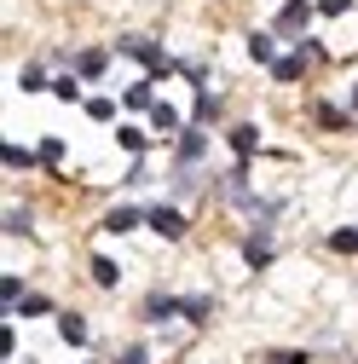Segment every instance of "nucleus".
<instances>
[{
  "mask_svg": "<svg viewBox=\"0 0 358 364\" xmlns=\"http://www.w3.org/2000/svg\"><path fill=\"white\" fill-rule=\"evenodd\" d=\"M151 105H156L151 81H133V87H127V110H151Z\"/></svg>",
  "mask_w": 358,
  "mask_h": 364,
  "instance_id": "4468645a",
  "label": "nucleus"
},
{
  "mask_svg": "<svg viewBox=\"0 0 358 364\" xmlns=\"http://www.w3.org/2000/svg\"><path fill=\"white\" fill-rule=\"evenodd\" d=\"M93 278H99V284L110 289V284H116V260H104V255H93Z\"/></svg>",
  "mask_w": 358,
  "mask_h": 364,
  "instance_id": "412c9836",
  "label": "nucleus"
},
{
  "mask_svg": "<svg viewBox=\"0 0 358 364\" xmlns=\"http://www.w3.org/2000/svg\"><path fill=\"white\" fill-rule=\"evenodd\" d=\"M40 162H47V168H58L64 162V139H40V151H35Z\"/></svg>",
  "mask_w": 358,
  "mask_h": 364,
  "instance_id": "a211bd4d",
  "label": "nucleus"
},
{
  "mask_svg": "<svg viewBox=\"0 0 358 364\" xmlns=\"http://www.w3.org/2000/svg\"><path fill=\"white\" fill-rule=\"evenodd\" d=\"M12 312H23V318H40V312H53V301H47V295H23Z\"/></svg>",
  "mask_w": 358,
  "mask_h": 364,
  "instance_id": "dca6fc26",
  "label": "nucleus"
},
{
  "mask_svg": "<svg viewBox=\"0 0 358 364\" xmlns=\"http://www.w3.org/2000/svg\"><path fill=\"white\" fill-rule=\"evenodd\" d=\"M312 64H324V47H318V41H300L295 53L272 58V75H278V81H300V75H306Z\"/></svg>",
  "mask_w": 358,
  "mask_h": 364,
  "instance_id": "f257e3e1",
  "label": "nucleus"
},
{
  "mask_svg": "<svg viewBox=\"0 0 358 364\" xmlns=\"http://www.w3.org/2000/svg\"><path fill=\"white\" fill-rule=\"evenodd\" d=\"M87 116H93V122H110L116 105H110V99H87Z\"/></svg>",
  "mask_w": 358,
  "mask_h": 364,
  "instance_id": "4be33fe9",
  "label": "nucleus"
},
{
  "mask_svg": "<svg viewBox=\"0 0 358 364\" xmlns=\"http://www.w3.org/2000/svg\"><path fill=\"white\" fill-rule=\"evenodd\" d=\"M58 336H64L70 347H81V341H87V318H81V312H64V318H58Z\"/></svg>",
  "mask_w": 358,
  "mask_h": 364,
  "instance_id": "9d476101",
  "label": "nucleus"
},
{
  "mask_svg": "<svg viewBox=\"0 0 358 364\" xmlns=\"http://www.w3.org/2000/svg\"><path fill=\"white\" fill-rule=\"evenodd\" d=\"M116 139H121V151H145V133H139V127H121Z\"/></svg>",
  "mask_w": 358,
  "mask_h": 364,
  "instance_id": "5701e85b",
  "label": "nucleus"
},
{
  "mask_svg": "<svg viewBox=\"0 0 358 364\" xmlns=\"http://www.w3.org/2000/svg\"><path fill=\"white\" fill-rule=\"evenodd\" d=\"M306 23H312V6H306V0H289V6L278 12V23H272V29L295 41V35H306Z\"/></svg>",
  "mask_w": 358,
  "mask_h": 364,
  "instance_id": "20e7f679",
  "label": "nucleus"
},
{
  "mask_svg": "<svg viewBox=\"0 0 358 364\" xmlns=\"http://www.w3.org/2000/svg\"><path fill=\"white\" fill-rule=\"evenodd\" d=\"M202 151H208L202 127H185V133H179V168H197V162H202Z\"/></svg>",
  "mask_w": 358,
  "mask_h": 364,
  "instance_id": "39448f33",
  "label": "nucleus"
},
{
  "mask_svg": "<svg viewBox=\"0 0 358 364\" xmlns=\"http://www.w3.org/2000/svg\"><path fill=\"white\" fill-rule=\"evenodd\" d=\"M249 53H254L260 64H272V58H278V53H272V35H249Z\"/></svg>",
  "mask_w": 358,
  "mask_h": 364,
  "instance_id": "6ab92c4d",
  "label": "nucleus"
},
{
  "mask_svg": "<svg viewBox=\"0 0 358 364\" xmlns=\"http://www.w3.org/2000/svg\"><path fill=\"white\" fill-rule=\"evenodd\" d=\"M139 312H145V324H162V318H179V301L173 295H151Z\"/></svg>",
  "mask_w": 358,
  "mask_h": 364,
  "instance_id": "0eeeda50",
  "label": "nucleus"
},
{
  "mask_svg": "<svg viewBox=\"0 0 358 364\" xmlns=\"http://www.w3.org/2000/svg\"><path fill=\"white\" fill-rule=\"evenodd\" d=\"M6 162H12V168H29V162H40V156L23 151V145H6Z\"/></svg>",
  "mask_w": 358,
  "mask_h": 364,
  "instance_id": "393cba45",
  "label": "nucleus"
},
{
  "mask_svg": "<svg viewBox=\"0 0 358 364\" xmlns=\"http://www.w3.org/2000/svg\"><path fill=\"white\" fill-rule=\"evenodd\" d=\"M23 87H29V93H40V87H47V70L29 64V70H23Z\"/></svg>",
  "mask_w": 358,
  "mask_h": 364,
  "instance_id": "a878e982",
  "label": "nucleus"
},
{
  "mask_svg": "<svg viewBox=\"0 0 358 364\" xmlns=\"http://www.w3.org/2000/svg\"><path fill=\"white\" fill-rule=\"evenodd\" d=\"M139 220H145V208H110V214H104V225H110V232H133Z\"/></svg>",
  "mask_w": 358,
  "mask_h": 364,
  "instance_id": "9b49d317",
  "label": "nucleus"
},
{
  "mask_svg": "<svg viewBox=\"0 0 358 364\" xmlns=\"http://www.w3.org/2000/svg\"><path fill=\"white\" fill-rule=\"evenodd\" d=\"M347 6H352V0H318V12H324V18H341Z\"/></svg>",
  "mask_w": 358,
  "mask_h": 364,
  "instance_id": "bb28decb",
  "label": "nucleus"
},
{
  "mask_svg": "<svg viewBox=\"0 0 358 364\" xmlns=\"http://www.w3.org/2000/svg\"><path fill=\"white\" fill-rule=\"evenodd\" d=\"M352 122H358V87H352Z\"/></svg>",
  "mask_w": 358,
  "mask_h": 364,
  "instance_id": "c756f323",
  "label": "nucleus"
},
{
  "mask_svg": "<svg viewBox=\"0 0 358 364\" xmlns=\"http://www.w3.org/2000/svg\"><path fill=\"white\" fill-rule=\"evenodd\" d=\"M243 260H249V266H272V232H266V225H260V232H249Z\"/></svg>",
  "mask_w": 358,
  "mask_h": 364,
  "instance_id": "423d86ee",
  "label": "nucleus"
},
{
  "mask_svg": "<svg viewBox=\"0 0 358 364\" xmlns=\"http://www.w3.org/2000/svg\"><path fill=\"white\" fill-rule=\"evenodd\" d=\"M330 249H335V255H358V225H347V232H335V237H330Z\"/></svg>",
  "mask_w": 358,
  "mask_h": 364,
  "instance_id": "f3484780",
  "label": "nucleus"
},
{
  "mask_svg": "<svg viewBox=\"0 0 358 364\" xmlns=\"http://www.w3.org/2000/svg\"><path fill=\"white\" fill-rule=\"evenodd\" d=\"M121 53H127V58H139V64L151 70V81H156V75H173V70H179V64H173V58H168V53L156 47V41H139V35H127V41H121Z\"/></svg>",
  "mask_w": 358,
  "mask_h": 364,
  "instance_id": "f03ea898",
  "label": "nucleus"
},
{
  "mask_svg": "<svg viewBox=\"0 0 358 364\" xmlns=\"http://www.w3.org/2000/svg\"><path fill=\"white\" fill-rule=\"evenodd\" d=\"M104 70H110V53H99V47H93V53H81V58H75V75H87V81H99Z\"/></svg>",
  "mask_w": 358,
  "mask_h": 364,
  "instance_id": "6e6552de",
  "label": "nucleus"
},
{
  "mask_svg": "<svg viewBox=\"0 0 358 364\" xmlns=\"http://www.w3.org/2000/svg\"><path fill=\"white\" fill-rule=\"evenodd\" d=\"M208 312H214V301H208V295H185V301H179V318H191V324H202Z\"/></svg>",
  "mask_w": 358,
  "mask_h": 364,
  "instance_id": "f8f14e48",
  "label": "nucleus"
},
{
  "mask_svg": "<svg viewBox=\"0 0 358 364\" xmlns=\"http://www.w3.org/2000/svg\"><path fill=\"white\" fill-rule=\"evenodd\" d=\"M151 127L173 133V127H179V110H173V105H151Z\"/></svg>",
  "mask_w": 358,
  "mask_h": 364,
  "instance_id": "2eb2a0df",
  "label": "nucleus"
},
{
  "mask_svg": "<svg viewBox=\"0 0 358 364\" xmlns=\"http://www.w3.org/2000/svg\"><path fill=\"white\" fill-rule=\"evenodd\" d=\"M312 116H318V127H352V116L335 105H312Z\"/></svg>",
  "mask_w": 358,
  "mask_h": 364,
  "instance_id": "ddd939ff",
  "label": "nucleus"
},
{
  "mask_svg": "<svg viewBox=\"0 0 358 364\" xmlns=\"http://www.w3.org/2000/svg\"><path fill=\"white\" fill-rule=\"evenodd\" d=\"M145 220H151V232H162V237H185V214H179L173 203H156V208H145Z\"/></svg>",
  "mask_w": 358,
  "mask_h": 364,
  "instance_id": "7ed1b4c3",
  "label": "nucleus"
},
{
  "mask_svg": "<svg viewBox=\"0 0 358 364\" xmlns=\"http://www.w3.org/2000/svg\"><path fill=\"white\" fill-rule=\"evenodd\" d=\"M254 145H260V127H254V122H237V127H232V151H237V156H249Z\"/></svg>",
  "mask_w": 358,
  "mask_h": 364,
  "instance_id": "1a4fd4ad",
  "label": "nucleus"
},
{
  "mask_svg": "<svg viewBox=\"0 0 358 364\" xmlns=\"http://www.w3.org/2000/svg\"><path fill=\"white\" fill-rule=\"evenodd\" d=\"M214 116H219V99L202 93V99H197V122H214Z\"/></svg>",
  "mask_w": 358,
  "mask_h": 364,
  "instance_id": "b1692460",
  "label": "nucleus"
},
{
  "mask_svg": "<svg viewBox=\"0 0 358 364\" xmlns=\"http://www.w3.org/2000/svg\"><path fill=\"white\" fill-rule=\"evenodd\" d=\"M266 364H306V353H272Z\"/></svg>",
  "mask_w": 358,
  "mask_h": 364,
  "instance_id": "c85d7f7f",
  "label": "nucleus"
},
{
  "mask_svg": "<svg viewBox=\"0 0 358 364\" xmlns=\"http://www.w3.org/2000/svg\"><path fill=\"white\" fill-rule=\"evenodd\" d=\"M0 301H6V306H18V301H23V284L12 278V272H6V278H0Z\"/></svg>",
  "mask_w": 358,
  "mask_h": 364,
  "instance_id": "aec40b11",
  "label": "nucleus"
},
{
  "mask_svg": "<svg viewBox=\"0 0 358 364\" xmlns=\"http://www.w3.org/2000/svg\"><path fill=\"white\" fill-rule=\"evenodd\" d=\"M145 358H151V353H145V347H127V353H121V358H116V364H145Z\"/></svg>",
  "mask_w": 358,
  "mask_h": 364,
  "instance_id": "cd10ccee",
  "label": "nucleus"
}]
</instances>
